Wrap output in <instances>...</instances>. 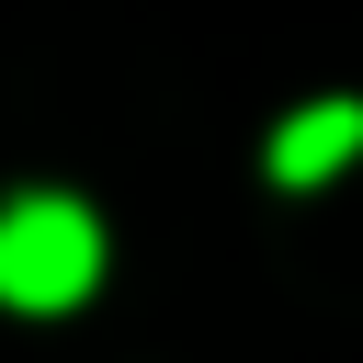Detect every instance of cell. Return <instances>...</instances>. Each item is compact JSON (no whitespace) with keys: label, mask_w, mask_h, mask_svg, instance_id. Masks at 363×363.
Listing matches in <instances>:
<instances>
[{"label":"cell","mask_w":363,"mask_h":363,"mask_svg":"<svg viewBox=\"0 0 363 363\" xmlns=\"http://www.w3.org/2000/svg\"><path fill=\"white\" fill-rule=\"evenodd\" d=\"M363 147V102H306L284 136H272V182H318V170H340Z\"/></svg>","instance_id":"2"},{"label":"cell","mask_w":363,"mask_h":363,"mask_svg":"<svg viewBox=\"0 0 363 363\" xmlns=\"http://www.w3.org/2000/svg\"><path fill=\"white\" fill-rule=\"evenodd\" d=\"M91 284H102V227H91V204H68V193H11V204H0V306L57 318V306H79Z\"/></svg>","instance_id":"1"}]
</instances>
